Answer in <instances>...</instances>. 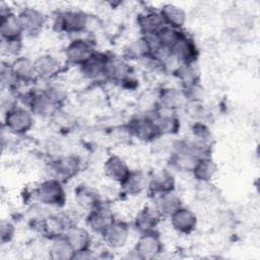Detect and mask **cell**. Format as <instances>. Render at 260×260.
Masks as SVG:
<instances>
[{
  "label": "cell",
  "instance_id": "1",
  "mask_svg": "<svg viewBox=\"0 0 260 260\" xmlns=\"http://www.w3.org/2000/svg\"><path fill=\"white\" fill-rule=\"evenodd\" d=\"M91 17L80 10H65L57 14L53 26L58 32L80 34L88 30Z\"/></svg>",
  "mask_w": 260,
  "mask_h": 260
},
{
  "label": "cell",
  "instance_id": "2",
  "mask_svg": "<svg viewBox=\"0 0 260 260\" xmlns=\"http://www.w3.org/2000/svg\"><path fill=\"white\" fill-rule=\"evenodd\" d=\"M37 201L49 207H62L66 202V191L63 187V182L50 178L39 184L35 190Z\"/></svg>",
  "mask_w": 260,
  "mask_h": 260
},
{
  "label": "cell",
  "instance_id": "3",
  "mask_svg": "<svg viewBox=\"0 0 260 260\" xmlns=\"http://www.w3.org/2000/svg\"><path fill=\"white\" fill-rule=\"evenodd\" d=\"M34 114L24 107L15 106L4 112L3 126L9 132L22 135L27 133L34 126Z\"/></svg>",
  "mask_w": 260,
  "mask_h": 260
},
{
  "label": "cell",
  "instance_id": "4",
  "mask_svg": "<svg viewBox=\"0 0 260 260\" xmlns=\"http://www.w3.org/2000/svg\"><path fill=\"white\" fill-rule=\"evenodd\" d=\"M155 116L140 114L133 117L127 124L131 136L143 142H152L161 137L154 120Z\"/></svg>",
  "mask_w": 260,
  "mask_h": 260
},
{
  "label": "cell",
  "instance_id": "5",
  "mask_svg": "<svg viewBox=\"0 0 260 260\" xmlns=\"http://www.w3.org/2000/svg\"><path fill=\"white\" fill-rule=\"evenodd\" d=\"M71 223L65 214L55 212H50L43 218L32 221V225L50 240L64 236L67 228Z\"/></svg>",
  "mask_w": 260,
  "mask_h": 260
},
{
  "label": "cell",
  "instance_id": "6",
  "mask_svg": "<svg viewBox=\"0 0 260 260\" xmlns=\"http://www.w3.org/2000/svg\"><path fill=\"white\" fill-rule=\"evenodd\" d=\"M162 248L161 239L156 231L140 234L131 257L141 260L154 259L162 252Z\"/></svg>",
  "mask_w": 260,
  "mask_h": 260
},
{
  "label": "cell",
  "instance_id": "7",
  "mask_svg": "<svg viewBox=\"0 0 260 260\" xmlns=\"http://www.w3.org/2000/svg\"><path fill=\"white\" fill-rule=\"evenodd\" d=\"M49 168L56 178L62 182L75 177L81 170V158L75 154H66L54 158Z\"/></svg>",
  "mask_w": 260,
  "mask_h": 260
},
{
  "label": "cell",
  "instance_id": "8",
  "mask_svg": "<svg viewBox=\"0 0 260 260\" xmlns=\"http://www.w3.org/2000/svg\"><path fill=\"white\" fill-rule=\"evenodd\" d=\"M0 18L1 42L22 41L24 31L18 15L2 5L0 9Z\"/></svg>",
  "mask_w": 260,
  "mask_h": 260
},
{
  "label": "cell",
  "instance_id": "9",
  "mask_svg": "<svg viewBox=\"0 0 260 260\" xmlns=\"http://www.w3.org/2000/svg\"><path fill=\"white\" fill-rule=\"evenodd\" d=\"M95 49L91 42L86 39L77 38L73 39L65 48L64 55L68 64L81 66L85 63L94 53Z\"/></svg>",
  "mask_w": 260,
  "mask_h": 260
},
{
  "label": "cell",
  "instance_id": "10",
  "mask_svg": "<svg viewBox=\"0 0 260 260\" xmlns=\"http://www.w3.org/2000/svg\"><path fill=\"white\" fill-rule=\"evenodd\" d=\"M171 57L179 64H194L198 58L199 51L194 40L186 32L179 39L170 51Z\"/></svg>",
  "mask_w": 260,
  "mask_h": 260
},
{
  "label": "cell",
  "instance_id": "11",
  "mask_svg": "<svg viewBox=\"0 0 260 260\" xmlns=\"http://www.w3.org/2000/svg\"><path fill=\"white\" fill-rule=\"evenodd\" d=\"M114 220L115 216L113 211L104 203L88 211L85 217L87 228L92 233L99 235H102Z\"/></svg>",
  "mask_w": 260,
  "mask_h": 260
},
{
  "label": "cell",
  "instance_id": "12",
  "mask_svg": "<svg viewBox=\"0 0 260 260\" xmlns=\"http://www.w3.org/2000/svg\"><path fill=\"white\" fill-rule=\"evenodd\" d=\"M109 55L103 52L95 53L81 66H79L80 73L86 79L96 81L106 79V66Z\"/></svg>",
  "mask_w": 260,
  "mask_h": 260
},
{
  "label": "cell",
  "instance_id": "13",
  "mask_svg": "<svg viewBox=\"0 0 260 260\" xmlns=\"http://www.w3.org/2000/svg\"><path fill=\"white\" fill-rule=\"evenodd\" d=\"M129 225L122 220H114L101 235L104 242L112 249H120L125 246L129 238Z\"/></svg>",
  "mask_w": 260,
  "mask_h": 260
},
{
  "label": "cell",
  "instance_id": "14",
  "mask_svg": "<svg viewBox=\"0 0 260 260\" xmlns=\"http://www.w3.org/2000/svg\"><path fill=\"white\" fill-rule=\"evenodd\" d=\"M158 110L174 113L185 107L187 100L182 91L177 87H162L157 94Z\"/></svg>",
  "mask_w": 260,
  "mask_h": 260
},
{
  "label": "cell",
  "instance_id": "15",
  "mask_svg": "<svg viewBox=\"0 0 260 260\" xmlns=\"http://www.w3.org/2000/svg\"><path fill=\"white\" fill-rule=\"evenodd\" d=\"M171 224L173 229L183 235H189L193 233L198 223L197 215L191 209L181 206L171 216Z\"/></svg>",
  "mask_w": 260,
  "mask_h": 260
},
{
  "label": "cell",
  "instance_id": "16",
  "mask_svg": "<svg viewBox=\"0 0 260 260\" xmlns=\"http://www.w3.org/2000/svg\"><path fill=\"white\" fill-rule=\"evenodd\" d=\"M133 69L129 61L123 57L110 56L106 66V79L121 84L126 78L132 76Z\"/></svg>",
  "mask_w": 260,
  "mask_h": 260
},
{
  "label": "cell",
  "instance_id": "17",
  "mask_svg": "<svg viewBox=\"0 0 260 260\" xmlns=\"http://www.w3.org/2000/svg\"><path fill=\"white\" fill-rule=\"evenodd\" d=\"M17 15L24 34L29 36H35L41 32L46 23V15L36 8H23L17 13Z\"/></svg>",
  "mask_w": 260,
  "mask_h": 260
},
{
  "label": "cell",
  "instance_id": "18",
  "mask_svg": "<svg viewBox=\"0 0 260 260\" xmlns=\"http://www.w3.org/2000/svg\"><path fill=\"white\" fill-rule=\"evenodd\" d=\"M74 198L77 205L87 212L103 203L100 191L87 184H80L75 188Z\"/></svg>",
  "mask_w": 260,
  "mask_h": 260
},
{
  "label": "cell",
  "instance_id": "19",
  "mask_svg": "<svg viewBox=\"0 0 260 260\" xmlns=\"http://www.w3.org/2000/svg\"><path fill=\"white\" fill-rule=\"evenodd\" d=\"M103 171L109 179L121 184L129 175L131 169L124 158L117 154H112L105 160Z\"/></svg>",
  "mask_w": 260,
  "mask_h": 260
},
{
  "label": "cell",
  "instance_id": "20",
  "mask_svg": "<svg viewBox=\"0 0 260 260\" xmlns=\"http://www.w3.org/2000/svg\"><path fill=\"white\" fill-rule=\"evenodd\" d=\"M175 178L167 170H159L154 172L148 180V192L153 197L155 195L174 191L175 190Z\"/></svg>",
  "mask_w": 260,
  "mask_h": 260
},
{
  "label": "cell",
  "instance_id": "21",
  "mask_svg": "<svg viewBox=\"0 0 260 260\" xmlns=\"http://www.w3.org/2000/svg\"><path fill=\"white\" fill-rule=\"evenodd\" d=\"M35 65L38 74V79L41 78L45 81L54 78L62 70L61 62L56 57L50 54H45L38 57L35 60Z\"/></svg>",
  "mask_w": 260,
  "mask_h": 260
},
{
  "label": "cell",
  "instance_id": "22",
  "mask_svg": "<svg viewBox=\"0 0 260 260\" xmlns=\"http://www.w3.org/2000/svg\"><path fill=\"white\" fill-rule=\"evenodd\" d=\"M161 216L154 207H143L134 218V228L139 234L156 231Z\"/></svg>",
  "mask_w": 260,
  "mask_h": 260
},
{
  "label": "cell",
  "instance_id": "23",
  "mask_svg": "<svg viewBox=\"0 0 260 260\" xmlns=\"http://www.w3.org/2000/svg\"><path fill=\"white\" fill-rule=\"evenodd\" d=\"M64 238L70 244L75 253L89 249L91 245V237L89 232L85 228L79 226L75 223H71L67 228Z\"/></svg>",
  "mask_w": 260,
  "mask_h": 260
},
{
  "label": "cell",
  "instance_id": "24",
  "mask_svg": "<svg viewBox=\"0 0 260 260\" xmlns=\"http://www.w3.org/2000/svg\"><path fill=\"white\" fill-rule=\"evenodd\" d=\"M153 204L161 217H170L179 207L183 206L182 200L175 190L153 196Z\"/></svg>",
  "mask_w": 260,
  "mask_h": 260
},
{
  "label": "cell",
  "instance_id": "25",
  "mask_svg": "<svg viewBox=\"0 0 260 260\" xmlns=\"http://www.w3.org/2000/svg\"><path fill=\"white\" fill-rule=\"evenodd\" d=\"M147 176L140 170H131L126 179L120 184V187L126 195L137 196L141 194L148 186Z\"/></svg>",
  "mask_w": 260,
  "mask_h": 260
},
{
  "label": "cell",
  "instance_id": "26",
  "mask_svg": "<svg viewBox=\"0 0 260 260\" xmlns=\"http://www.w3.org/2000/svg\"><path fill=\"white\" fill-rule=\"evenodd\" d=\"M137 24L141 36H149L157 34L166 26L158 11L146 10L137 16Z\"/></svg>",
  "mask_w": 260,
  "mask_h": 260
},
{
  "label": "cell",
  "instance_id": "27",
  "mask_svg": "<svg viewBox=\"0 0 260 260\" xmlns=\"http://www.w3.org/2000/svg\"><path fill=\"white\" fill-rule=\"evenodd\" d=\"M10 66L19 82L29 83L38 79L35 60H31L28 57L18 56L10 63Z\"/></svg>",
  "mask_w": 260,
  "mask_h": 260
},
{
  "label": "cell",
  "instance_id": "28",
  "mask_svg": "<svg viewBox=\"0 0 260 260\" xmlns=\"http://www.w3.org/2000/svg\"><path fill=\"white\" fill-rule=\"evenodd\" d=\"M199 157L190 153L189 151L173 145V151L169 158L170 166L180 172L192 173Z\"/></svg>",
  "mask_w": 260,
  "mask_h": 260
},
{
  "label": "cell",
  "instance_id": "29",
  "mask_svg": "<svg viewBox=\"0 0 260 260\" xmlns=\"http://www.w3.org/2000/svg\"><path fill=\"white\" fill-rule=\"evenodd\" d=\"M158 12L167 26L182 29L186 23L187 14L185 10L176 4H164L158 10Z\"/></svg>",
  "mask_w": 260,
  "mask_h": 260
},
{
  "label": "cell",
  "instance_id": "30",
  "mask_svg": "<svg viewBox=\"0 0 260 260\" xmlns=\"http://www.w3.org/2000/svg\"><path fill=\"white\" fill-rule=\"evenodd\" d=\"M151 54L150 46L147 40L141 36L130 42L123 51V58L127 61H141L145 57Z\"/></svg>",
  "mask_w": 260,
  "mask_h": 260
},
{
  "label": "cell",
  "instance_id": "31",
  "mask_svg": "<svg viewBox=\"0 0 260 260\" xmlns=\"http://www.w3.org/2000/svg\"><path fill=\"white\" fill-rule=\"evenodd\" d=\"M154 120L157 125L160 136L175 135L180 131L181 122L180 119L174 113L165 111L164 113H161L158 110L157 114L154 117Z\"/></svg>",
  "mask_w": 260,
  "mask_h": 260
},
{
  "label": "cell",
  "instance_id": "32",
  "mask_svg": "<svg viewBox=\"0 0 260 260\" xmlns=\"http://www.w3.org/2000/svg\"><path fill=\"white\" fill-rule=\"evenodd\" d=\"M216 170L217 167L214 160L210 156H205L199 158L191 174L199 183L207 184L214 178Z\"/></svg>",
  "mask_w": 260,
  "mask_h": 260
},
{
  "label": "cell",
  "instance_id": "33",
  "mask_svg": "<svg viewBox=\"0 0 260 260\" xmlns=\"http://www.w3.org/2000/svg\"><path fill=\"white\" fill-rule=\"evenodd\" d=\"M174 75L180 81L182 88L199 83L200 72L194 64H179L173 71Z\"/></svg>",
  "mask_w": 260,
  "mask_h": 260
},
{
  "label": "cell",
  "instance_id": "34",
  "mask_svg": "<svg viewBox=\"0 0 260 260\" xmlns=\"http://www.w3.org/2000/svg\"><path fill=\"white\" fill-rule=\"evenodd\" d=\"M75 251L64 238V236L52 240L49 248V256L53 260H72Z\"/></svg>",
  "mask_w": 260,
  "mask_h": 260
},
{
  "label": "cell",
  "instance_id": "35",
  "mask_svg": "<svg viewBox=\"0 0 260 260\" xmlns=\"http://www.w3.org/2000/svg\"><path fill=\"white\" fill-rule=\"evenodd\" d=\"M41 90L58 108H62V106L67 100V92L65 91L64 88L60 87L59 85L48 84L45 87H43Z\"/></svg>",
  "mask_w": 260,
  "mask_h": 260
},
{
  "label": "cell",
  "instance_id": "36",
  "mask_svg": "<svg viewBox=\"0 0 260 260\" xmlns=\"http://www.w3.org/2000/svg\"><path fill=\"white\" fill-rule=\"evenodd\" d=\"M0 81L2 89H15L20 83L10 64H3L0 72Z\"/></svg>",
  "mask_w": 260,
  "mask_h": 260
},
{
  "label": "cell",
  "instance_id": "37",
  "mask_svg": "<svg viewBox=\"0 0 260 260\" xmlns=\"http://www.w3.org/2000/svg\"><path fill=\"white\" fill-rule=\"evenodd\" d=\"M139 62L142 64V66L145 69L154 73H160L167 70V64L160 58H158L153 54L148 55L147 57H145Z\"/></svg>",
  "mask_w": 260,
  "mask_h": 260
},
{
  "label": "cell",
  "instance_id": "38",
  "mask_svg": "<svg viewBox=\"0 0 260 260\" xmlns=\"http://www.w3.org/2000/svg\"><path fill=\"white\" fill-rule=\"evenodd\" d=\"M192 132L195 137L194 139L206 144H210L209 142L211 140V132L209 131L208 127L204 123L202 122L194 123V125L192 126Z\"/></svg>",
  "mask_w": 260,
  "mask_h": 260
},
{
  "label": "cell",
  "instance_id": "39",
  "mask_svg": "<svg viewBox=\"0 0 260 260\" xmlns=\"http://www.w3.org/2000/svg\"><path fill=\"white\" fill-rule=\"evenodd\" d=\"M14 224L6 219H2L0 223V241L2 244H7L11 242L15 236Z\"/></svg>",
  "mask_w": 260,
  "mask_h": 260
},
{
  "label": "cell",
  "instance_id": "40",
  "mask_svg": "<svg viewBox=\"0 0 260 260\" xmlns=\"http://www.w3.org/2000/svg\"><path fill=\"white\" fill-rule=\"evenodd\" d=\"M51 119H52L58 126H60V127H62V128H66V129L70 128V127L74 124V118H73L69 113L64 112V111L62 110V108L59 109V110H57V111L55 112V114L52 116Z\"/></svg>",
  "mask_w": 260,
  "mask_h": 260
},
{
  "label": "cell",
  "instance_id": "41",
  "mask_svg": "<svg viewBox=\"0 0 260 260\" xmlns=\"http://www.w3.org/2000/svg\"><path fill=\"white\" fill-rule=\"evenodd\" d=\"M1 47H2L3 53H6L9 56L18 57V54L22 48V42L21 41L1 42Z\"/></svg>",
  "mask_w": 260,
  "mask_h": 260
},
{
  "label": "cell",
  "instance_id": "42",
  "mask_svg": "<svg viewBox=\"0 0 260 260\" xmlns=\"http://www.w3.org/2000/svg\"><path fill=\"white\" fill-rule=\"evenodd\" d=\"M96 258H99V255L95 254L90 248L76 252L73 257V259H81V260H91V259H96Z\"/></svg>",
  "mask_w": 260,
  "mask_h": 260
}]
</instances>
